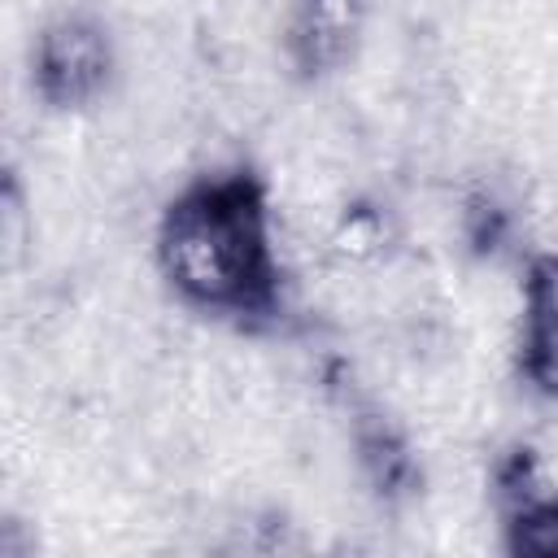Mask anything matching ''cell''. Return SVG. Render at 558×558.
Wrapping results in <instances>:
<instances>
[{"label":"cell","mask_w":558,"mask_h":558,"mask_svg":"<svg viewBox=\"0 0 558 558\" xmlns=\"http://www.w3.org/2000/svg\"><path fill=\"white\" fill-rule=\"evenodd\" d=\"M166 288L205 314H270L279 305L275 209L244 170L183 183L153 222Z\"/></svg>","instance_id":"obj_1"},{"label":"cell","mask_w":558,"mask_h":558,"mask_svg":"<svg viewBox=\"0 0 558 558\" xmlns=\"http://www.w3.org/2000/svg\"><path fill=\"white\" fill-rule=\"evenodd\" d=\"M31 87L52 109H92L118 87V31L87 9H57L31 39Z\"/></svg>","instance_id":"obj_2"},{"label":"cell","mask_w":558,"mask_h":558,"mask_svg":"<svg viewBox=\"0 0 558 558\" xmlns=\"http://www.w3.org/2000/svg\"><path fill=\"white\" fill-rule=\"evenodd\" d=\"M371 26L366 0H288L279 22L283 57L305 74H336L344 70Z\"/></svg>","instance_id":"obj_3"},{"label":"cell","mask_w":558,"mask_h":558,"mask_svg":"<svg viewBox=\"0 0 558 558\" xmlns=\"http://www.w3.org/2000/svg\"><path fill=\"white\" fill-rule=\"evenodd\" d=\"M519 371L527 384L558 392V253L523 266V314H519Z\"/></svg>","instance_id":"obj_4"},{"label":"cell","mask_w":558,"mask_h":558,"mask_svg":"<svg viewBox=\"0 0 558 558\" xmlns=\"http://www.w3.org/2000/svg\"><path fill=\"white\" fill-rule=\"evenodd\" d=\"M501 536H506V549H514V554L558 558V493L506 506Z\"/></svg>","instance_id":"obj_5"}]
</instances>
